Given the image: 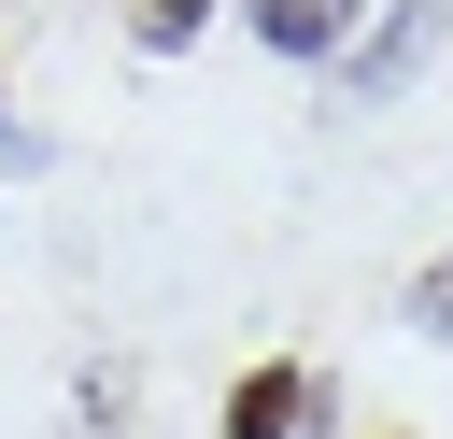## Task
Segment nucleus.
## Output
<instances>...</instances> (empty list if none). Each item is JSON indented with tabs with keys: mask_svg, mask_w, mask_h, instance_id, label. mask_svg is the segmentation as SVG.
I'll return each instance as SVG.
<instances>
[{
	"mask_svg": "<svg viewBox=\"0 0 453 439\" xmlns=\"http://www.w3.org/2000/svg\"><path fill=\"white\" fill-rule=\"evenodd\" d=\"M255 42L269 57H340L354 42V0H255Z\"/></svg>",
	"mask_w": 453,
	"mask_h": 439,
	"instance_id": "1",
	"label": "nucleus"
},
{
	"mask_svg": "<svg viewBox=\"0 0 453 439\" xmlns=\"http://www.w3.org/2000/svg\"><path fill=\"white\" fill-rule=\"evenodd\" d=\"M425 28H439V0H411V14H396V28H382V42L354 57V85H411V57H425Z\"/></svg>",
	"mask_w": 453,
	"mask_h": 439,
	"instance_id": "2",
	"label": "nucleus"
},
{
	"mask_svg": "<svg viewBox=\"0 0 453 439\" xmlns=\"http://www.w3.org/2000/svg\"><path fill=\"white\" fill-rule=\"evenodd\" d=\"M283 425H297V368H255L241 411H226V439H283Z\"/></svg>",
	"mask_w": 453,
	"mask_h": 439,
	"instance_id": "3",
	"label": "nucleus"
},
{
	"mask_svg": "<svg viewBox=\"0 0 453 439\" xmlns=\"http://www.w3.org/2000/svg\"><path fill=\"white\" fill-rule=\"evenodd\" d=\"M198 14H212V0H127V28H142L156 57H170V42H198Z\"/></svg>",
	"mask_w": 453,
	"mask_h": 439,
	"instance_id": "4",
	"label": "nucleus"
},
{
	"mask_svg": "<svg viewBox=\"0 0 453 439\" xmlns=\"http://www.w3.org/2000/svg\"><path fill=\"white\" fill-rule=\"evenodd\" d=\"M411 312H425V340H453V269H425V283H411Z\"/></svg>",
	"mask_w": 453,
	"mask_h": 439,
	"instance_id": "5",
	"label": "nucleus"
}]
</instances>
